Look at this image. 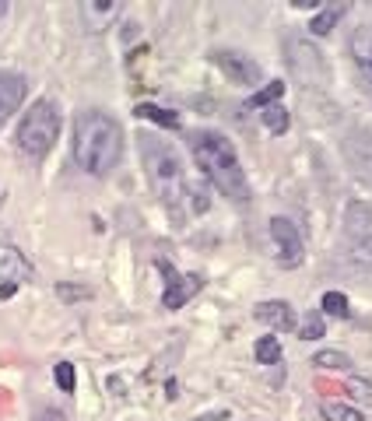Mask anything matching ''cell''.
Returning <instances> with one entry per match:
<instances>
[{"label": "cell", "instance_id": "6da1fadb", "mask_svg": "<svg viewBox=\"0 0 372 421\" xmlns=\"http://www.w3.org/2000/svg\"><path fill=\"white\" fill-rule=\"evenodd\" d=\"M74 162L91 172V176H106L120 166L124 158V130L113 116L88 109L74 120V144H71Z\"/></svg>", "mask_w": 372, "mask_h": 421}, {"label": "cell", "instance_id": "7a4b0ae2", "mask_svg": "<svg viewBox=\"0 0 372 421\" xmlns=\"http://www.w3.org/2000/svg\"><path fill=\"white\" fill-rule=\"evenodd\" d=\"M186 144H190V155H193L197 168L204 172L207 179H211L228 201H236V204L246 208L249 183H246V176H243L239 158H236L232 141H225V137L214 133V130H193V133H186Z\"/></svg>", "mask_w": 372, "mask_h": 421}, {"label": "cell", "instance_id": "3957f363", "mask_svg": "<svg viewBox=\"0 0 372 421\" xmlns=\"http://www.w3.org/2000/svg\"><path fill=\"white\" fill-rule=\"evenodd\" d=\"M137 141H141V158H144V168H148V179H151L155 193L166 201L169 210H179L183 197H186V179H183L179 155L169 148L166 141H159L151 133H144Z\"/></svg>", "mask_w": 372, "mask_h": 421}, {"label": "cell", "instance_id": "277c9868", "mask_svg": "<svg viewBox=\"0 0 372 421\" xmlns=\"http://www.w3.org/2000/svg\"><path fill=\"white\" fill-rule=\"evenodd\" d=\"M56 137H60V109H56V102L42 98L18 123V148L32 158H42L56 144Z\"/></svg>", "mask_w": 372, "mask_h": 421}, {"label": "cell", "instance_id": "5b68a950", "mask_svg": "<svg viewBox=\"0 0 372 421\" xmlns=\"http://www.w3.org/2000/svg\"><path fill=\"white\" fill-rule=\"evenodd\" d=\"M288 64L291 71L302 78L306 84H327V64H323V53L313 49L309 42H288Z\"/></svg>", "mask_w": 372, "mask_h": 421}, {"label": "cell", "instance_id": "8992f818", "mask_svg": "<svg viewBox=\"0 0 372 421\" xmlns=\"http://www.w3.org/2000/svg\"><path fill=\"white\" fill-rule=\"evenodd\" d=\"M271 239L278 246V263L281 267H298L302 263L306 246H302V235L288 218H271Z\"/></svg>", "mask_w": 372, "mask_h": 421}, {"label": "cell", "instance_id": "52a82bcc", "mask_svg": "<svg viewBox=\"0 0 372 421\" xmlns=\"http://www.w3.org/2000/svg\"><path fill=\"white\" fill-rule=\"evenodd\" d=\"M159 270L166 274V292H162V305H166V309L186 305L193 295L201 292V285H204L197 274H176L172 263H166V260H159Z\"/></svg>", "mask_w": 372, "mask_h": 421}, {"label": "cell", "instance_id": "ba28073f", "mask_svg": "<svg viewBox=\"0 0 372 421\" xmlns=\"http://www.w3.org/2000/svg\"><path fill=\"white\" fill-rule=\"evenodd\" d=\"M341 151H344V158H348L351 172H355L362 183H369L372 186V133L369 130H355V133H348L344 144H341Z\"/></svg>", "mask_w": 372, "mask_h": 421}, {"label": "cell", "instance_id": "9c48e42d", "mask_svg": "<svg viewBox=\"0 0 372 421\" xmlns=\"http://www.w3.org/2000/svg\"><path fill=\"white\" fill-rule=\"evenodd\" d=\"M211 60L225 71V78L236 84H256L260 81V64L256 60H249L243 53H232V49H214L211 53Z\"/></svg>", "mask_w": 372, "mask_h": 421}, {"label": "cell", "instance_id": "30bf717a", "mask_svg": "<svg viewBox=\"0 0 372 421\" xmlns=\"http://www.w3.org/2000/svg\"><path fill=\"white\" fill-rule=\"evenodd\" d=\"M25 91H29V84L21 74H0V126L7 123L14 113H18V106H21V98H25Z\"/></svg>", "mask_w": 372, "mask_h": 421}, {"label": "cell", "instance_id": "8fae6325", "mask_svg": "<svg viewBox=\"0 0 372 421\" xmlns=\"http://www.w3.org/2000/svg\"><path fill=\"white\" fill-rule=\"evenodd\" d=\"M348 49H351V60H355V67H358L362 81L372 88V29H369V25H362V29H355V32H351Z\"/></svg>", "mask_w": 372, "mask_h": 421}, {"label": "cell", "instance_id": "7c38bea8", "mask_svg": "<svg viewBox=\"0 0 372 421\" xmlns=\"http://www.w3.org/2000/svg\"><path fill=\"white\" fill-rule=\"evenodd\" d=\"M32 274V263L25 260V253L18 246H0V281L4 285H18Z\"/></svg>", "mask_w": 372, "mask_h": 421}, {"label": "cell", "instance_id": "4fadbf2b", "mask_svg": "<svg viewBox=\"0 0 372 421\" xmlns=\"http://www.w3.org/2000/svg\"><path fill=\"white\" fill-rule=\"evenodd\" d=\"M253 316H256L260 323L274 327V330H295V313H291L288 302H281V298H274V302H260V305L253 309Z\"/></svg>", "mask_w": 372, "mask_h": 421}, {"label": "cell", "instance_id": "5bb4252c", "mask_svg": "<svg viewBox=\"0 0 372 421\" xmlns=\"http://www.w3.org/2000/svg\"><path fill=\"white\" fill-rule=\"evenodd\" d=\"M344 232H348V243L372 235V208L369 204H348V210H344Z\"/></svg>", "mask_w": 372, "mask_h": 421}, {"label": "cell", "instance_id": "9a60e30c", "mask_svg": "<svg viewBox=\"0 0 372 421\" xmlns=\"http://www.w3.org/2000/svg\"><path fill=\"white\" fill-rule=\"evenodd\" d=\"M81 14H84V25L88 29H102L116 14V4L113 0H88V4H81Z\"/></svg>", "mask_w": 372, "mask_h": 421}, {"label": "cell", "instance_id": "2e32d148", "mask_svg": "<svg viewBox=\"0 0 372 421\" xmlns=\"http://www.w3.org/2000/svg\"><path fill=\"white\" fill-rule=\"evenodd\" d=\"M344 11H348L344 4H333V7H327V11H320V14L309 21V32H313V36H327L333 25H337V18H341Z\"/></svg>", "mask_w": 372, "mask_h": 421}, {"label": "cell", "instance_id": "e0dca14e", "mask_svg": "<svg viewBox=\"0 0 372 421\" xmlns=\"http://www.w3.org/2000/svg\"><path fill=\"white\" fill-rule=\"evenodd\" d=\"M285 95V81H271L267 88H260L246 106L249 109H267V106H278V98Z\"/></svg>", "mask_w": 372, "mask_h": 421}, {"label": "cell", "instance_id": "ac0fdd59", "mask_svg": "<svg viewBox=\"0 0 372 421\" xmlns=\"http://www.w3.org/2000/svg\"><path fill=\"white\" fill-rule=\"evenodd\" d=\"M137 116L141 120H151V123H159V126H169V130H179V116L176 113H169V109H159V106H137Z\"/></svg>", "mask_w": 372, "mask_h": 421}, {"label": "cell", "instance_id": "d6986e66", "mask_svg": "<svg viewBox=\"0 0 372 421\" xmlns=\"http://www.w3.org/2000/svg\"><path fill=\"white\" fill-rule=\"evenodd\" d=\"M256 362H260V365H278V362H281V344H278V337H260V340H256Z\"/></svg>", "mask_w": 372, "mask_h": 421}, {"label": "cell", "instance_id": "ffe728a7", "mask_svg": "<svg viewBox=\"0 0 372 421\" xmlns=\"http://www.w3.org/2000/svg\"><path fill=\"white\" fill-rule=\"evenodd\" d=\"M323 418L327 421H366L358 407H351V404H337V400H327V404H323Z\"/></svg>", "mask_w": 372, "mask_h": 421}, {"label": "cell", "instance_id": "44dd1931", "mask_svg": "<svg viewBox=\"0 0 372 421\" xmlns=\"http://www.w3.org/2000/svg\"><path fill=\"white\" fill-rule=\"evenodd\" d=\"M260 120H263V126H267L271 133H285V130H288V109H285V106H267V109L260 113Z\"/></svg>", "mask_w": 372, "mask_h": 421}, {"label": "cell", "instance_id": "7402d4cb", "mask_svg": "<svg viewBox=\"0 0 372 421\" xmlns=\"http://www.w3.org/2000/svg\"><path fill=\"white\" fill-rule=\"evenodd\" d=\"M323 330H327V323H323V313H306L302 316V323H298V337L302 340H316V337H323Z\"/></svg>", "mask_w": 372, "mask_h": 421}, {"label": "cell", "instance_id": "603a6c76", "mask_svg": "<svg viewBox=\"0 0 372 421\" xmlns=\"http://www.w3.org/2000/svg\"><path fill=\"white\" fill-rule=\"evenodd\" d=\"M313 365H316V369H333V372H341V369H351V358H348L344 351H320V355L313 358Z\"/></svg>", "mask_w": 372, "mask_h": 421}, {"label": "cell", "instance_id": "cb8c5ba5", "mask_svg": "<svg viewBox=\"0 0 372 421\" xmlns=\"http://www.w3.org/2000/svg\"><path fill=\"white\" fill-rule=\"evenodd\" d=\"M348 246H351V253H348V256H351L358 267H369V270H372V235H366V239H351Z\"/></svg>", "mask_w": 372, "mask_h": 421}, {"label": "cell", "instance_id": "d4e9b609", "mask_svg": "<svg viewBox=\"0 0 372 421\" xmlns=\"http://www.w3.org/2000/svg\"><path fill=\"white\" fill-rule=\"evenodd\" d=\"M348 393L358 400V404H366V407H372V382L362 376H351L348 379Z\"/></svg>", "mask_w": 372, "mask_h": 421}, {"label": "cell", "instance_id": "484cf974", "mask_svg": "<svg viewBox=\"0 0 372 421\" xmlns=\"http://www.w3.org/2000/svg\"><path fill=\"white\" fill-rule=\"evenodd\" d=\"M320 305H323V313H327V316H341V320L351 313V309H348V298H344L341 292H327Z\"/></svg>", "mask_w": 372, "mask_h": 421}, {"label": "cell", "instance_id": "4316f807", "mask_svg": "<svg viewBox=\"0 0 372 421\" xmlns=\"http://www.w3.org/2000/svg\"><path fill=\"white\" fill-rule=\"evenodd\" d=\"M53 379H56V386H60V390L74 393V365H71V362H60V365L53 369Z\"/></svg>", "mask_w": 372, "mask_h": 421}, {"label": "cell", "instance_id": "83f0119b", "mask_svg": "<svg viewBox=\"0 0 372 421\" xmlns=\"http://www.w3.org/2000/svg\"><path fill=\"white\" fill-rule=\"evenodd\" d=\"M56 292H60V298H67V302H71V298H88V288H71V285H60V288H56Z\"/></svg>", "mask_w": 372, "mask_h": 421}, {"label": "cell", "instance_id": "f1b7e54d", "mask_svg": "<svg viewBox=\"0 0 372 421\" xmlns=\"http://www.w3.org/2000/svg\"><path fill=\"white\" fill-rule=\"evenodd\" d=\"M36 421H67V418H64V411H56V407H42L39 415H36Z\"/></svg>", "mask_w": 372, "mask_h": 421}, {"label": "cell", "instance_id": "f546056e", "mask_svg": "<svg viewBox=\"0 0 372 421\" xmlns=\"http://www.w3.org/2000/svg\"><path fill=\"white\" fill-rule=\"evenodd\" d=\"M14 292H18V285H0V298H11Z\"/></svg>", "mask_w": 372, "mask_h": 421}, {"label": "cell", "instance_id": "4dcf8cb0", "mask_svg": "<svg viewBox=\"0 0 372 421\" xmlns=\"http://www.w3.org/2000/svg\"><path fill=\"white\" fill-rule=\"evenodd\" d=\"M295 7H320V0H291Z\"/></svg>", "mask_w": 372, "mask_h": 421}, {"label": "cell", "instance_id": "1f68e13d", "mask_svg": "<svg viewBox=\"0 0 372 421\" xmlns=\"http://www.w3.org/2000/svg\"><path fill=\"white\" fill-rule=\"evenodd\" d=\"M221 418H225V415H204L201 421H221Z\"/></svg>", "mask_w": 372, "mask_h": 421}]
</instances>
